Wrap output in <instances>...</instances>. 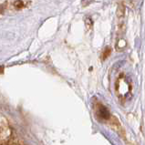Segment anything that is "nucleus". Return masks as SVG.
I'll list each match as a JSON object with an SVG mask.
<instances>
[{
    "instance_id": "1",
    "label": "nucleus",
    "mask_w": 145,
    "mask_h": 145,
    "mask_svg": "<svg viewBox=\"0 0 145 145\" xmlns=\"http://www.w3.org/2000/svg\"><path fill=\"white\" fill-rule=\"evenodd\" d=\"M14 6L16 9H20V8H22L24 7V3L22 0H16L14 2Z\"/></svg>"
}]
</instances>
